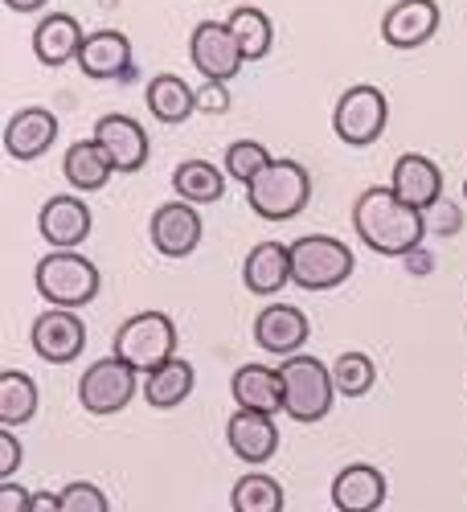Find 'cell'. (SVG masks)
<instances>
[{
	"instance_id": "obj_1",
	"label": "cell",
	"mask_w": 467,
	"mask_h": 512,
	"mask_svg": "<svg viewBox=\"0 0 467 512\" xmlns=\"http://www.w3.org/2000/svg\"><path fill=\"white\" fill-rule=\"evenodd\" d=\"M353 230L369 250L386 259H406L427 238V213L406 205L390 185H369L353 201Z\"/></svg>"
},
{
	"instance_id": "obj_2",
	"label": "cell",
	"mask_w": 467,
	"mask_h": 512,
	"mask_svg": "<svg viewBox=\"0 0 467 512\" xmlns=\"http://www.w3.org/2000/svg\"><path fill=\"white\" fill-rule=\"evenodd\" d=\"M308 201H312V177H308V168L295 160H271L263 173L246 185V205L254 209V218H263V222L300 218Z\"/></svg>"
},
{
	"instance_id": "obj_3",
	"label": "cell",
	"mask_w": 467,
	"mask_h": 512,
	"mask_svg": "<svg viewBox=\"0 0 467 512\" xmlns=\"http://www.w3.org/2000/svg\"><path fill=\"white\" fill-rule=\"evenodd\" d=\"M33 283L50 308L78 312L99 295V267L78 250H50L46 259L37 263Z\"/></svg>"
},
{
	"instance_id": "obj_4",
	"label": "cell",
	"mask_w": 467,
	"mask_h": 512,
	"mask_svg": "<svg viewBox=\"0 0 467 512\" xmlns=\"http://www.w3.org/2000/svg\"><path fill=\"white\" fill-rule=\"evenodd\" d=\"M357 271L353 250L341 238L328 234H304L291 242V283L304 291H332L349 283Z\"/></svg>"
},
{
	"instance_id": "obj_5",
	"label": "cell",
	"mask_w": 467,
	"mask_h": 512,
	"mask_svg": "<svg viewBox=\"0 0 467 512\" xmlns=\"http://www.w3.org/2000/svg\"><path fill=\"white\" fill-rule=\"evenodd\" d=\"M123 365H132L140 377L156 373L160 365H168L177 357V324L164 312H140L132 320H123V328L115 332V353Z\"/></svg>"
},
{
	"instance_id": "obj_6",
	"label": "cell",
	"mask_w": 467,
	"mask_h": 512,
	"mask_svg": "<svg viewBox=\"0 0 467 512\" xmlns=\"http://www.w3.org/2000/svg\"><path fill=\"white\" fill-rule=\"evenodd\" d=\"M279 373H283V414L287 418H295V422L328 418L332 398H336V381H332L328 365H320L308 353H295L279 365Z\"/></svg>"
},
{
	"instance_id": "obj_7",
	"label": "cell",
	"mask_w": 467,
	"mask_h": 512,
	"mask_svg": "<svg viewBox=\"0 0 467 512\" xmlns=\"http://www.w3.org/2000/svg\"><path fill=\"white\" fill-rule=\"evenodd\" d=\"M390 123V99L381 87L373 82H361V87H349L341 99H336V111H332V132L341 144L349 148H369L381 140Z\"/></svg>"
},
{
	"instance_id": "obj_8",
	"label": "cell",
	"mask_w": 467,
	"mask_h": 512,
	"mask_svg": "<svg viewBox=\"0 0 467 512\" xmlns=\"http://www.w3.org/2000/svg\"><path fill=\"white\" fill-rule=\"evenodd\" d=\"M140 386L144 381H140V373L132 365H123L119 357H103L78 377V402H82L87 414L107 418V414L127 410V402L136 398Z\"/></svg>"
},
{
	"instance_id": "obj_9",
	"label": "cell",
	"mask_w": 467,
	"mask_h": 512,
	"mask_svg": "<svg viewBox=\"0 0 467 512\" xmlns=\"http://www.w3.org/2000/svg\"><path fill=\"white\" fill-rule=\"evenodd\" d=\"M189 58L205 82H222V87L246 66L226 21H197L189 33Z\"/></svg>"
},
{
	"instance_id": "obj_10",
	"label": "cell",
	"mask_w": 467,
	"mask_h": 512,
	"mask_svg": "<svg viewBox=\"0 0 467 512\" xmlns=\"http://www.w3.org/2000/svg\"><path fill=\"white\" fill-rule=\"evenodd\" d=\"M29 345L41 361L70 365V361L82 357V349H87V324H82V316H74L66 308H46L29 328Z\"/></svg>"
},
{
	"instance_id": "obj_11",
	"label": "cell",
	"mask_w": 467,
	"mask_h": 512,
	"mask_svg": "<svg viewBox=\"0 0 467 512\" xmlns=\"http://www.w3.org/2000/svg\"><path fill=\"white\" fill-rule=\"evenodd\" d=\"M148 234H152L156 254H164V259H189L201 246V213L189 201H164L152 213Z\"/></svg>"
},
{
	"instance_id": "obj_12",
	"label": "cell",
	"mask_w": 467,
	"mask_h": 512,
	"mask_svg": "<svg viewBox=\"0 0 467 512\" xmlns=\"http://www.w3.org/2000/svg\"><path fill=\"white\" fill-rule=\"evenodd\" d=\"M91 226H95V218L78 193H58L37 213V230L46 238V246H54V250H78L91 238Z\"/></svg>"
},
{
	"instance_id": "obj_13",
	"label": "cell",
	"mask_w": 467,
	"mask_h": 512,
	"mask_svg": "<svg viewBox=\"0 0 467 512\" xmlns=\"http://www.w3.org/2000/svg\"><path fill=\"white\" fill-rule=\"evenodd\" d=\"M439 5L435 0H398L394 9H386L381 17V41L394 50H418L439 33Z\"/></svg>"
},
{
	"instance_id": "obj_14",
	"label": "cell",
	"mask_w": 467,
	"mask_h": 512,
	"mask_svg": "<svg viewBox=\"0 0 467 512\" xmlns=\"http://www.w3.org/2000/svg\"><path fill=\"white\" fill-rule=\"evenodd\" d=\"M308 332H312L308 316L291 304H267L254 316V345L271 357H283V361L308 345Z\"/></svg>"
},
{
	"instance_id": "obj_15",
	"label": "cell",
	"mask_w": 467,
	"mask_h": 512,
	"mask_svg": "<svg viewBox=\"0 0 467 512\" xmlns=\"http://www.w3.org/2000/svg\"><path fill=\"white\" fill-rule=\"evenodd\" d=\"M95 140L103 144V152L111 156L115 173H140V168L148 164L152 148H148V132L144 123H136L132 115H103L95 123Z\"/></svg>"
},
{
	"instance_id": "obj_16",
	"label": "cell",
	"mask_w": 467,
	"mask_h": 512,
	"mask_svg": "<svg viewBox=\"0 0 467 512\" xmlns=\"http://www.w3.org/2000/svg\"><path fill=\"white\" fill-rule=\"evenodd\" d=\"M78 70L95 78V82H119L132 74V41L119 29H95L82 41V54H78Z\"/></svg>"
},
{
	"instance_id": "obj_17",
	"label": "cell",
	"mask_w": 467,
	"mask_h": 512,
	"mask_svg": "<svg viewBox=\"0 0 467 512\" xmlns=\"http://www.w3.org/2000/svg\"><path fill=\"white\" fill-rule=\"evenodd\" d=\"M58 144V115L46 107H21L5 123V152L13 160H41Z\"/></svg>"
},
{
	"instance_id": "obj_18",
	"label": "cell",
	"mask_w": 467,
	"mask_h": 512,
	"mask_svg": "<svg viewBox=\"0 0 467 512\" xmlns=\"http://www.w3.org/2000/svg\"><path fill=\"white\" fill-rule=\"evenodd\" d=\"M390 189L414 205V209H435L443 201V173H439V164L431 156H422V152H406L398 156L394 164V173H390Z\"/></svg>"
},
{
	"instance_id": "obj_19",
	"label": "cell",
	"mask_w": 467,
	"mask_h": 512,
	"mask_svg": "<svg viewBox=\"0 0 467 512\" xmlns=\"http://www.w3.org/2000/svg\"><path fill=\"white\" fill-rule=\"evenodd\" d=\"M390 496L386 476L373 463H349L332 480V508L336 512H377Z\"/></svg>"
},
{
	"instance_id": "obj_20",
	"label": "cell",
	"mask_w": 467,
	"mask_h": 512,
	"mask_svg": "<svg viewBox=\"0 0 467 512\" xmlns=\"http://www.w3.org/2000/svg\"><path fill=\"white\" fill-rule=\"evenodd\" d=\"M226 443H230V451H234L242 463L263 467V463L275 459V451H279V426H275L271 414L238 410V414H230V422H226Z\"/></svg>"
},
{
	"instance_id": "obj_21",
	"label": "cell",
	"mask_w": 467,
	"mask_h": 512,
	"mask_svg": "<svg viewBox=\"0 0 467 512\" xmlns=\"http://www.w3.org/2000/svg\"><path fill=\"white\" fill-rule=\"evenodd\" d=\"M82 41H87V33H82V25L70 13H46L33 29V54L41 66L58 70L66 62H78Z\"/></svg>"
},
{
	"instance_id": "obj_22",
	"label": "cell",
	"mask_w": 467,
	"mask_h": 512,
	"mask_svg": "<svg viewBox=\"0 0 467 512\" xmlns=\"http://www.w3.org/2000/svg\"><path fill=\"white\" fill-rule=\"evenodd\" d=\"M230 394L238 410L250 414H283V373L271 365H242L230 377Z\"/></svg>"
},
{
	"instance_id": "obj_23",
	"label": "cell",
	"mask_w": 467,
	"mask_h": 512,
	"mask_svg": "<svg viewBox=\"0 0 467 512\" xmlns=\"http://www.w3.org/2000/svg\"><path fill=\"white\" fill-rule=\"evenodd\" d=\"M242 283L254 295L283 291L291 283V246H283V242H259V246L246 254V263H242Z\"/></svg>"
},
{
	"instance_id": "obj_24",
	"label": "cell",
	"mask_w": 467,
	"mask_h": 512,
	"mask_svg": "<svg viewBox=\"0 0 467 512\" xmlns=\"http://www.w3.org/2000/svg\"><path fill=\"white\" fill-rule=\"evenodd\" d=\"M111 173H115V164H111V156L103 152V144L95 136L70 144L66 156H62V177L74 193H99L111 181Z\"/></svg>"
},
{
	"instance_id": "obj_25",
	"label": "cell",
	"mask_w": 467,
	"mask_h": 512,
	"mask_svg": "<svg viewBox=\"0 0 467 512\" xmlns=\"http://www.w3.org/2000/svg\"><path fill=\"white\" fill-rule=\"evenodd\" d=\"M226 168H218L214 160H181L173 168V189H177V201H189V205H214L226 197Z\"/></svg>"
},
{
	"instance_id": "obj_26",
	"label": "cell",
	"mask_w": 467,
	"mask_h": 512,
	"mask_svg": "<svg viewBox=\"0 0 467 512\" xmlns=\"http://www.w3.org/2000/svg\"><path fill=\"white\" fill-rule=\"evenodd\" d=\"M144 103H148L152 119H160V123H185L197 111V91L177 74H156L144 87Z\"/></svg>"
},
{
	"instance_id": "obj_27",
	"label": "cell",
	"mask_w": 467,
	"mask_h": 512,
	"mask_svg": "<svg viewBox=\"0 0 467 512\" xmlns=\"http://www.w3.org/2000/svg\"><path fill=\"white\" fill-rule=\"evenodd\" d=\"M193 386H197L193 365L181 361V357H173L168 365H160L156 373H148L140 390H144V402H148L152 410H177V406L193 394Z\"/></svg>"
},
{
	"instance_id": "obj_28",
	"label": "cell",
	"mask_w": 467,
	"mask_h": 512,
	"mask_svg": "<svg viewBox=\"0 0 467 512\" xmlns=\"http://www.w3.org/2000/svg\"><path fill=\"white\" fill-rule=\"evenodd\" d=\"M37 402H41V394L29 373H21V369L0 373V426H5V431H17V426L33 422Z\"/></svg>"
},
{
	"instance_id": "obj_29",
	"label": "cell",
	"mask_w": 467,
	"mask_h": 512,
	"mask_svg": "<svg viewBox=\"0 0 467 512\" xmlns=\"http://www.w3.org/2000/svg\"><path fill=\"white\" fill-rule=\"evenodd\" d=\"M230 33L238 41V50L246 62H263L271 54V41H275V29H271V17L263 9H254V5H238L230 13Z\"/></svg>"
},
{
	"instance_id": "obj_30",
	"label": "cell",
	"mask_w": 467,
	"mask_h": 512,
	"mask_svg": "<svg viewBox=\"0 0 467 512\" xmlns=\"http://www.w3.org/2000/svg\"><path fill=\"white\" fill-rule=\"evenodd\" d=\"M283 504H287L283 484L275 476H263V472H246L230 492L234 512H283Z\"/></svg>"
},
{
	"instance_id": "obj_31",
	"label": "cell",
	"mask_w": 467,
	"mask_h": 512,
	"mask_svg": "<svg viewBox=\"0 0 467 512\" xmlns=\"http://www.w3.org/2000/svg\"><path fill=\"white\" fill-rule=\"evenodd\" d=\"M332 381H336V394H345V398H365L373 390V381H377V369L365 353H341L332 361Z\"/></svg>"
},
{
	"instance_id": "obj_32",
	"label": "cell",
	"mask_w": 467,
	"mask_h": 512,
	"mask_svg": "<svg viewBox=\"0 0 467 512\" xmlns=\"http://www.w3.org/2000/svg\"><path fill=\"white\" fill-rule=\"evenodd\" d=\"M271 160H275V156H271L259 140H234V144L222 152V168H226V177H230V181H238V185H250V181L259 177Z\"/></svg>"
},
{
	"instance_id": "obj_33",
	"label": "cell",
	"mask_w": 467,
	"mask_h": 512,
	"mask_svg": "<svg viewBox=\"0 0 467 512\" xmlns=\"http://www.w3.org/2000/svg\"><path fill=\"white\" fill-rule=\"evenodd\" d=\"M58 508H62V512H111L103 488H95L91 480H70V484L58 492Z\"/></svg>"
},
{
	"instance_id": "obj_34",
	"label": "cell",
	"mask_w": 467,
	"mask_h": 512,
	"mask_svg": "<svg viewBox=\"0 0 467 512\" xmlns=\"http://www.w3.org/2000/svg\"><path fill=\"white\" fill-rule=\"evenodd\" d=\"M21 443H17V435L13 431H0V484L5 480H13L17 476V467H21Z\"/></svg>"
},
{
	"instance_id": "obj_35",
	"label": "cell",
	"mask_w": 467,
	"mask_h": 512,
	"mask_svg": "<svg viewBox=\"0 0 467 512\" xmlns=\"http://www.w3.org/2000/svg\"><path fill=\"white\" fill-rule=\"evenodd\" d=\"M0 512H33V492H25L17 480L0 484Z\"/></svg>"
},
{
	"instance_id": "obj_36",
	"label": "cell",
	"mask_w": 467,
	"mask_h": 512,
	"mask_svg": "<svg viewBox=\"0 0 467 512\" xmlns=\"http://www.w3.org/2000/svg\"><path fill=\"white\" fill-rule=\"evenodd\" d=\"M197 107L201 111H226L230 107V95H226L222 82H205V87L197 91Z\"/></svg>"
},
{
	"instance_id": "obj_37",
	"label": "cell",
	"mask_w": 467,
	"mask_h": 512,
	"mask_svg": "<svg viewBox=\"0 0 467 512\" xmlns=\"http://www.w3.org/2000/svg\"><path fill=\"white\" fill-rule=\"evenodd\" d=\"M33 512H62L58 492H33Z\"/></svg>"
},
{
	"instance_id": "obj_38",
	"label": "cell",
	"mask_w": 467,
	"mask_h": 512,
	"mask_svg": "<svg viewBox=\"0 0 467 512\" xmlns=\"http://www.w3.org/2000/svg\"><path fill=\"white\" fill-rule=\"evenodd\" d=\"M5 5L13 9V13H41L50 5V0H5Z\"/></svg>"
},
{
	"instance_id": "obj_39",
	"label": "cell",
	"mask_w": 467,
	"mask_h": 512,
	"mask_svg": "<svg viewBox=\"0 0 467 512\" xmlns=\"http://www.w3.org/2000/svg\"><path fill=\"white\" fill-rule=\"evenodd\" d=\"M463 201H467V181H463Z\"/></svg>"
}]
</instances>
